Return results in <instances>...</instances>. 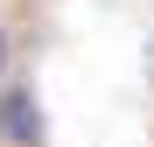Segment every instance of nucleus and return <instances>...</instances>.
Returning <instances> with one entry per match:
<instances>
[{"label":"nucleus","instance_id":"1","mask_svg":"<svg viewBox=\"0 0 154 147\" xmlns=\"http://www.w3.org/2000/svg\"><path fill=\"white\" fill-rule=\"evenodd\" d=\"M0 133H7L14 147H42V105L28 84H7L0 91Z\"/></svg>","mask_w":154,"mask_h":147}]
</instances>
